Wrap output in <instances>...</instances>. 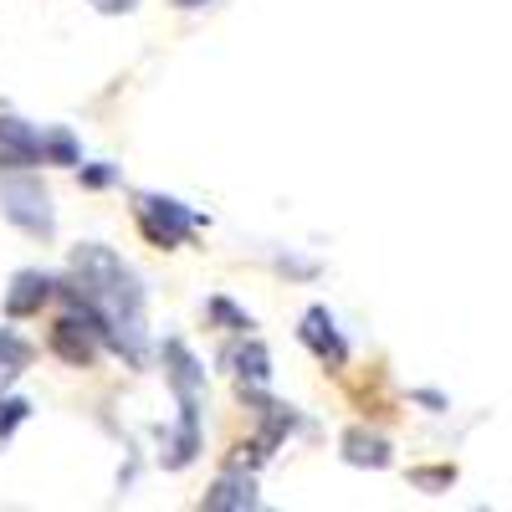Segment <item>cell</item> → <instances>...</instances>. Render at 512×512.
Wrapping results in <instances>:
<instances>
[{
	"instance_id": "obj_1",
	"label": "cell",
	"mask_w": 512,
	"mask_h": 512,
	"mask_svg": "<svg viewBox=\"0 0 512 512\" xmlns=\"http://www.w3.org/2000/svg\"><path fill=\"white\" fill-rule=\"evenodd\" d=\"M62 287L98 318L103 344L139 369L149 354V328H144V287H139L134 267H123L108 246L88 241L72 251V282H62Z\"/></svg>"
},
{
	"instance_id": "obj_2",
	"label": "cell",
	"mask_w": 512,
	"mask_h": 512,
	"mask_svg": "<svg viewBox=\"0 0 512 512\" xmlns=\"http://www.w3.org/2000/svg\"><path fill=\"white\" fill-rule=\"evenodd\" d=\"M0 216H6L11 226H21L26 236H36V241L57 236L52 195L41 190V180H31V175H6V180H0Z\"/></svg>"
},
{
	"instance_id": "obj_3",
	"label": "cell",
	"mask_w": 512,
	"mask_h": 512,
	"mask_svg": "<svg viewBox=\"0 0 512 512\" xmlns=\"http://www.w3.org/2000/svg\"><path fill=\"white\" fill-rule=\"evenodd\" d=\"M134 221L144 231L149 246H164V251H175L180 241H190L205 216H195L190 205H180L175 195H134Z\"/></svg>"
},
{
	"instance_id": "obj_4",
	"label": "cell",
	"mask_w": 512,
	"mask_h": 512,
	"mask_svg": "<svg viewBox=\"0 0 512 512\" xmlns=\"http://www.w3.org/2000/svg\"><path fill=\"white\" fill-rule=\"evenodd\" d=\"M62 297H67V313H62L57 328H52V354H57L62 364H72V369H88V364L98 359V349H103V328H98V318L82 308L67 287H62Z\"/></svg>"
},
{
	"instance_id": "obj_5",
	"label": "cell",
	"mask_w": 512,
	"mask_h": 512,
	"mask_svg": "<svg viewBox=\"0 0 512 512\" xmlns=\"http://www.w3.org/2000/svg\"><path fill=\"white\" fill-rule=\"evenodd\" d=\"M164 379H169V390H175L180 410H200V400H205V369L195 364V354L180 344V338H164Z\"/></svg>"
},
{
	"instance_id": "obj_6",
	"label": "cell",
	"mask_w": 512,
	"mask_h": 512,
	"mask_svg": "<svg viewBox=\"0 0 512 512\" xmlns=\"http://www.w3.org/2000/svg\"><path fill=\"white\" fill-rule=\"evenodd\" d=\"M297 338L313 349V359H318L323 369H344V364H349V344H344V333L333 328V313H328V308H308Z\"/></svg>"
},
{
	"instance_id": "obj_7",
	"label": "cell",
	"mask_w": 512,
	"mask_h": 512,
	"mask_svg": "<svg viewBox=\"0 0 512 512\" xmlns=\"http://www.w3.org/2000/svg\"><path fill=\"white\" fill-rule=\"evenodd\" d=\"M52 292H57V282H52L47 272H36V267L16 272V277H11V287H6V318L16 323V318L41 313V308L52 303Z\"/></svg>"
},
{
	"instance_id": "obj_8",
	"label": "cell",
	"mask_w": 512,
	"mask_h": 512,
	"mask_svg": "<svg viewBox=\"0 0 512 512\" xmlns=\"http://www.w3.org/2000/svg\"><path fill=\"white\" fill-rule=\"evenodd\" d=\"M200 507H205V512H251V507H256V482H251V472H246V466H226L221 482L205 492Z\"/></svg>"
},
{
	"instance_id": "obj_9",
	"label": "cell",
	"mask_w": 512,
	"mask_h": 512,
	"mask_svg": "<svg viewBox=\"0 0 512 512\" xmlns=\"http://www.w3.org/2000/svg\"><path fill=\"white\" fill-rule=\"evenodd\" d=\"M0 164L6 169H31L36 159V128L21 123L16 113H0Z\"/></svg>"
},
{
	"instance_id": "obj_10",
	"label": "cell",
	"mask_w": 512,
	"mask_h": 512,
	"mask_svg": "<svg viewBox=\"0 0 512 512\" xmlns=\"http://www.w3.org/2000/svg\"><path fill=\"white\" fill-rule=\"evenodd\" d=\"M231 369H236V384H241V395H262L267 384H272V354L267 344H256V338H246V349L231 354Z\"/></svg>"
},
{
	"instance_id": "obj_11",
	"label": "cell",
	"mask_w": 512,
	"mask_h": 512,
	"mask_svg": "<svg viewBox=\"0 0 512 512\" xmlns=\"http://www.w3.org/2000/svg\"><path fill=\"white\" fill-rule=\"evenodd\" d=\"M251 400L262 405V431L251 436V451L267 461V456L282 446V436H287L292 425H297V415H292V405H277V400H262V395H251Z\"/></svg>"
},
{
	"instance_id": "obj_12",
	"label": "cell",
	"mask_w": 512,
	"mask_h": 512,
	"mask_svg": "<svg viewBox=\"0 0 512 512\" xmlns=\"http://www.w3.org/2000/svg\"><path fill=\"white\" fill-rule=\"evenodd\" d=\"M338 446H344V461L349 466H369V472H384V466H390V441L364 431V425L344 431V441H338Z\"/></svg>"
},
{
	"instance_id": "obj_13",
	"label": "cell",
	"mask_w": 512,
	"mask_h": 512,
	"mask_svg": "<svg viewBox=\"0 0 512 512\" xmlns=\"http://www.w3.org/2000/svg\"><path fill=\"white\" fill-rule=\"evenodd\" d=\"M36 159L41 164H57V169H77L82 164V149L72 139V128H62V123L41 128V134H36Z\"/></svg>"
},
{
	"instance_id": "obj_14",
	"label": "cell",
	"mask_w": 512,
	"mask_h": 512,
	"mask_svg": "<svg viewBox=\"0 0 512 512\" xmlns=\"http://www.w3.org/2000/svg\"><path fill=\"white\" fill-rule=\"evenodd\" d=\"M26 364H31V344H26V338H16L11 328H0V390H6V384H11Z\"/></svg>"
},
{
	"instance_id": "obj_15",
	"label": "cell",
	"mask_w": 512,
	"mask_h": 512,
	"mask_svg": "<svg viewBox=\"0 0 512 512\" xmlns=\"http://www.w3.org/2000/svg\"><path fill=\"white\" fill-rule=\"evenodd\" d=\"M205 313H210V323H216L221 333H246V328H251V313H241L231 297H210Z\"/></svg>"
},
{
	"instance_id": "obj_16",
	"label": "cell",
	"mask_w": 512,
	"mask_h": 512,
	"mask_svg": "<svg viewBox=\"0 0 512 512\" xmlns=\"http://www.w3.org/2000/svg\"><path fill=\"white\" fill-rule=\"evenodd\" d=\"M410 482L420 487V492H446L451 482H456V466H415V472H410Z\"/></svg>"
},
{
	"instance_id": "obj_17",
	"label": "cell",
	"mask_w": 512,
	"mask_h": 512,
	"mask_svg": "<svg viewBox=\"0 0 512 512\" xmlns=\"http://www.w3.org/2000/svg\"><path fill=\"white\" fill-rule=\"evenodd\" d=\"M31 415V405L26 400H16V395H6V400H0V441H6L11 431H16V425Z\"/></svg>"
},
{
	"instance_id": "obj_18",
	"label": "cell",
	"mask_w": 512,
	"mask_h": 512,
	"mask_svg": "<svg viewBox=\"0 0 512 512\" xmlns=\"http://www.w3.org/2000/svg\"><path fill=\"white\" fill-rule=\"evenodd\" d=\"M82 185H88V190H108V185H118V169L113 164H82Z\"/></svg>"
},
{
	"instance_id": "obj_19",
	"label": "cell",
	"mask_w": 512,
	"mask_h": 512,
	"mask_svg": "<svg viewBox=\"0 0 512 512\" xmlns=\"http://www.w3.org/2000/svg\"><path fill=\"white\" fill-rule=\"evenodd\" d=\"M139 0H93V11H103V16H128Z\"/></svg>"
},
{
	"instance_id": "obj_20",
	"label": "cell",
	"mask_w": 512,
	"mask_h": 512,
	"mask_svg": "<svg viewBox=\"0 0 512 512\" xmlns=\"http://www.w3.org/2000/svg\"><path fill=\"white\" fill-rule=\"evenodd\" d=\"M415 400H420V405H431V410H446V400H441L436 390H415Z\"/></svg>"
},
{
	"instance_id": "obj_21",
	"label": "cell",
	"mask_w": 512,
	"mask_h": 512,
	"mask_svg": "<svg viewBox=\"0 0 512 512\" xmlns=\"http://www.w3.org/2000/svg\"><path fill=\"white\" fill-rule=\"evenodd\" d=\"M175 11H200V6H210V0H169Z\"/></svg>"
}]
</instances>
